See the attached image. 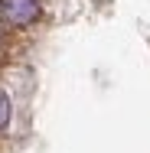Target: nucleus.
<instances>
[{"mask_svg":"<svg viewBox=\"0 0 150 153\" xmlns=\"http://www.w3.org/2000/svg\"><path fill=\"white\" fill-rule=\"evenodd\" d=\"M10 121V101H7V94L0 91V127Z\"/></svg>","mask_w":150,"mask_h":153,"instance_id":"nucleus-2","label":"nucleus"},{"mask_svg":"<svg viewBox=\"0 0 150 153\" xmlns=\"http://www.w3.org/2000/svg\"><path fill=\"white\" fill-rule=\"evenodd\" d=\"M0 10L10 23H30L36 16V0H0Z\"/></svg>","mask_w":150,"mask_h":153,"instance_id":"nucleus-1","label":"nucleus"}]
</instances>
